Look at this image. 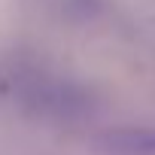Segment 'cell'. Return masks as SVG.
Segmentation results:
<instances>
[{
    "instance_id": "cell-1",
    "label": "cell",
    "mask_w": 155,
    "mask_h": 155,
    "mask_svg": "<svg viewBox=\"0 0 155 155\" xmlns=\"http://www.w3.org/2000/svg\"><path fill=\"white\" fill-rule=\"evenodd\" d=\"M101 155H155V128H107L94 137Z\"/></svg>"
}]
</instances>
